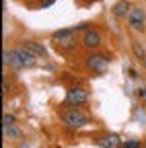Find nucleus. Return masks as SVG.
Here are the masks:
<instances>
[{"instance_id":"obj_1","label":"nucleus","mask_w":146,"mask_h":148,"mask_svg":"<svg viewBox=\"0 0 146 148\" xmlns=\"http://www.w3.org/2000/svg\"><path fill=\"white\" fill-rule=\"evenodd\" d=\"M64 123H66L68 127H74V130H78V127L86 125V117L80 113V111H76V109H70V111H66V113H64Z\"/></svg>"},{"instance_id":"obj_2","label":"nucleus","mask_w":146,"mask_h":148,"mask_svg":"<svg viewBox=\"0 0 146 148\" xmlns=\"http://www.w3.org/2000/svg\"><path fill=\"white\" fill-rule=\"evenodd\" d=\"M86 66L95 72H105L109 66V58H105L101 53H90V56H86Z\"/></svg>"},{"instance_id":"obj_3","label":"nucleus","mask_w":146,"mask_h":148,"mask_svg":"<svg viewBox=\"0 0 146 148\" xmlns=\"http://www.w3.org/2000/svg\"><path fill=\"white\" fill-rule=\"evenodd\" d=\"M86 99H88V92H86L82 86L70 88V90H68V95H66V103H70V105H82Z\"/></svg>"},{"instance_id":"obj_4","label":"nucleus","mask_w":146,"mask_h":148,"mask_svg":"<svg viewBox=\"0 0 146 148\" xmlns=\"http://www.w3.org/2000/svg\"><path fill=\"white\" fill-rule=\"evenodd\" d=\"M144 21H146V12L142 8H132L130 14H127V23H130V27L136 29V31L144 29Z\"/></svg>"},{"instance_id":"obj_5","label":"nucleus","mask_w":146,"mask_h":148,"mask_svg":"<svg viewBox=\"0 0 146 148\" xmlns=\"http://www.w3.org/2000/svg\"><path fill=\"white\" fill-rule=\"evenodd\" d=\"M2 62H4V66H10L12 70H21V68H25L16 51H8V49H6V51L2 53Z\"/></svg>"},{"instance_id":"obj_6","label":"nucleus","mask_w":146,"mask_h":148,"mask_svg":"<svg viewBox=\"0 0 146 148\" xmlns=\"http://www.w3.org/2000/svg\"><path fill=\"white\" fill-rule=\"evenodd\" d=\"M14 51L19 53V58H21V62H23V66H25V68H33V66H35V62H37L35 58H37V56H35V53H31V51H29L25 45L16 47Z\"/></svg>"},{"instance_id":"obj_7","label":"nucleus","mask_w":146,"mask_h":148,"mask_svg":"<svg viewBox=\"0 0 146 148\" xmlns=\"http://www.w3.org/2000/svg\"><path fill=\"white\" fill-rule=\"evenodd\" d=\"M99 43H101V35H99L97 31L90 29V31H86V33H84V37H82V45H84V47L93 49V47H97Z\"/></svg>"},{"instance_id":"obj_8","label":"nucleus","mask_w":146,"mask_h":148,"mask_svg":"<svg viewBox=\"0 0 146 148\" xmlns=\"http://www.w3.org/2000/svg\"><path fill=\"white\" fill-rule=\"evenodd\" d=\"M25 47H27L31 53H35L37 58H45V56H47V49H45L41 43H37V41H25Z\"/></svg>"},{"instance_id":"obj_9","label":"nucleus","mask_w":146,"mask_h":148,"mask_svg":"<svg viewBox=\"0 0 146 148\" xmlns=\"http://www.w3.org/2000/svg\"><path fill=\"white\" fill-rule=\"evenodd\" d=\"M113 14L115 16H125V14H130V2H125V0H119V2H115L113 6Z\"/></svg>"},{"instance_id":"obj_10","label":"nucleus","mask_w":146,"mask_h":148,"mask_svg":"<svg viewBox=\"0 0 146 148\" xmlns=\"http://www.w3.org/2000/svg\"><path fill=\"white\" fill-rule=\"evenodd\" d=\"M121 142H119V138L115 136V134H111V136H105V138H101L99 140V146H103V148H117Z\"/></svg>"},{"instance_id":"obj_11","label":"nucleus","mask_w":146,"mask_h":148,"mask_svg":"<svg viewBox=\"0 0 146 148\" xmlns=\"http://www.w3.org/2000/svg\"><path fill=\"white\" fill-rule=\"evenodd\" d=\"M74 33H76V31H74V27H72V29H60V31H56V33L51 35V41L56 43V41H60V39H66V37H72Z\"/></svg>"},{"instance_id":"obj_12","label":"nucleus","mask_w":146,"mask_h":148,"mask_svg":"<svg viewBox=\"0 0 146 148\" xmlns=\"http://www.w3.org/2000/svg\"><path fill=\"white\" fill-rule=\"evenodd\" d=\"M56 47L58 49H74L76 47V41H74V37H66V39L56 41Z\"/></svg>"},{"instance_id":"obj_13","label":"nucleus","mask_w":146,"mask_h":148,"mask_svg":"<svg viewBox=\"0 0 146 148\" xmlns=\"http://www.w3.org/2000/svg\"><path fill=\"white\" fill-rule=\"evenodd\" d=\"M4 134L8 136V138H21L23 136V132L19 127H14V125H10V127H4Z\"/></svg>"},{"instance_id":"obj_14","label":"nucleus","mask_w":146,"mask_h":148,"mask_svg":"<svg viewBox=\"0 0 146 148\" xmlns=\"http://www.w3.org/2000/svg\"><path fill=\"white\" fill-rule=\"evenodd\" d=\"M132 49H134V53L138 56L140 60H144V58H146V51H144V47H142L138 41H132Z\"/></svg>"},{"instance_id":"obj_15","label":"nucleus","mask_w":146,"mask_h":148,"mask_svg":"<svg viewBox=\"0 0 146 148\" xmlns=\"http://www.w3.org/2000/svg\"><path fill=\"white\" fill-rule=\"evenodd\" d=\"M2 121H4V127H10V125L14 123V115H8V113H4Z\"/></svg>"},{"instance_id":"obj_16","label":"nucleus","mask_w":146,"mask_h":148,"mask_svg":"<svg viewBox=\"0 0 146 148\" xmlns=\"http://www.w3.org/2000/svg\"><path fill=\"white\" fill-rule=\"evenodd\" d=\"M121 146L123 148H140V142L138 140H130V142H123Z\"/></svg>"},{"instance_id":"obj_17","label":"nucleus","mask_w":146,"mask_h":148,"mask_svg":"<svg viewBox=\"0 0 146 148\" xmlns=\"http://www.w3.org/2000/svg\"><path fill=\"white\" fill-rule=\"evenodd\" d=\"M138 97L146 101V88H138Z\"/></svg>"},{"instance_id":"obj_18","label":"nucleus","mask_w":146,"mask_h":148,"mask_svg":"<svg viewBox=\"0 0 146 148\" xmlns=\"http://www.w3.org/2000/svg\"><path fill=\"white\" fill-rule=\"evenodd\" d=\"M127 74H130V78H136V76H138V74H136V70H134V68H130V70H127Z\"/></svg>"},{"instance_id":"obj_19","label":"nucleus","mask_w":146,"mask_h":148,"mask_svg":"<svg viewBox=\"0 0 146 148\" xmlns=\"http://www.w3.org/2000/svg\"><path fill=\"white\" fill-rule=\"evenodd\" d=\"M51 4H53V0H45V2L41 4V8H47V6H51Z\"/></svg>"},{"instance_id":"obj_20","label":"nucleus","mask_w":146,"mask_h":148,"mask_svg":"<svg viewBox=\"0 0 146 148\" xmlns=\"http://www.w3.org/2000/svg\"><path fill=\"white\" fill-rule=\"evenodd\" d=\"M6 90H8V82L4 80V82H2V92H6Z\"/></svg>"},{"instance_id":"obj_21","label":"nucleus","mask_w":146,"mask_h":148,"mask_svg":"<svg viewBox=\"0 0 146 148\" xmlns=\"http://www.w3.org/2000/svg\"><path fill=\"white\" fill-rule=\"evenodd\" d=\"M19 148H29V146H27V144H21V146H19Z\"/></svg>"},{"instance_id":"obj_22","label":"nucleus","mask_w":146,"mask_h":148,"mask_svg":"<svg viewBox=\"0 0 146 148\" xmlns=\"http://www.w3.org/2000/svg\"><path fill=\"white\" fill-rule=\"evenodd\" d=\"M142 62H144V68H146V58H144V60H142Z\"/></svg>"}]
</instances>
